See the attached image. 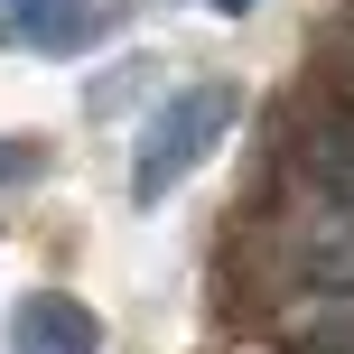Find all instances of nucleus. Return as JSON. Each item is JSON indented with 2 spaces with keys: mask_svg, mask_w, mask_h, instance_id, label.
<instances>
[{
  "mask_svg": "<svg viewBox=\"0 0 354 354\" xmlns=\"http://www.w3.org/2000/svg\"><path fill=\"white\" fill-rule=\"evenodd\" d=\"M37 168V140H0V187H10V177H28Z\"/></svg>",
  "mask_w": 354,
  "mask_h": 354,
  "instance_id": "nucleus-4",
  "label": "nucleus"
},
{
  "mask_svg": "<svg viewBox=\"0 0 354 354\" xmlns=\"http://www.w3.org/2000/svg\"><path fill=\"white\" fill-rule=\"evenodd\" d=\"M10 354H103V326H93L84 299L37 289V299H19V317H10Z\"/></svg>",
  "mask_w": 354,
  "mask_h": 354,
  "instance_id": "nucleus-2",
  "label": "nucleus"
},
{
  "mask_svg": "<svg viewBox=\"0 0 354 354\" xmlns=\"http://www.w3.org/2000/svg\"><path fill=\"white\" fill-rule=\"evenodd\" d=\"M214 10H252V0H214Z\"/></svg>",
  "mask_w": 354,
  "mask_h": 354,
  "instance_id": "nucleus-5",
  "label": "nucleus"
},
{
  "mask_svg": "<svg viewBox=\"0 0 354 354\" xmlns=\"http://www.w3.org/2000/svg\"><path fill=\"white\" fill-rule=\"evenodd\" d=\"M233 131V84H187L159 103V122L140 131V168H131V196L140 205H159L168 187H187L196 168L214 159V140Z\"/></svg>",
  "mask_w": 354,
  "mask_h": 354,
  "instance_id": "nucleus-1",
  "label": "nucleus"
},
{
  "mask_svg": "<svg viewBox=\"0 0 354 354\" xmlns=\"http://www.w3.org/2000/svg\"><path fill=\"white\" fill-rule=\"evenodd\" d=\"M103 19H112V0H10V37H28L47 56H75Z\"/></svg>",
  "mask_w": 354,
  "mask_h": 354,
  "instance_id": "nucleus-3",
  "label": "nucleus"
}]
</instances>
